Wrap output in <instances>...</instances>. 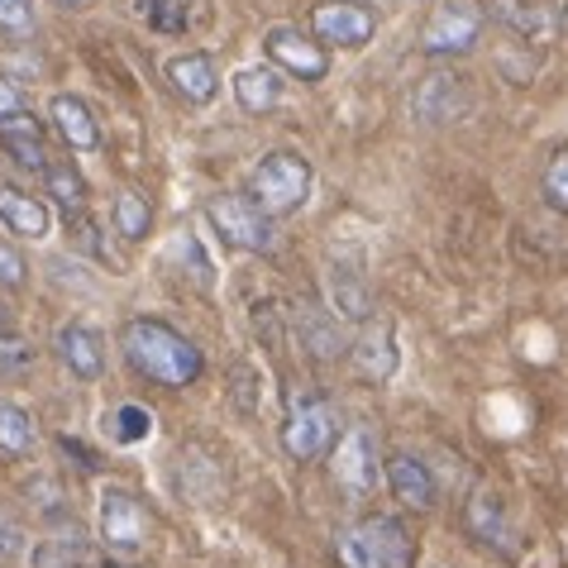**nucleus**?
<instances>
[{
  "mask_svg": "<svg viewBox=\"0 0 568 568\" xmlns=\"http://www.w3.org/2000/svg\"><path fill=\"white\" fill-rule=\"evenodd\" d=\"M120 349L139 377H149V383L168 387V392L192 387L201 377V368H206V358H201L196 344L186 339L182 329H172L168 321H158V315H134V321H124Z\"/></svg>",
  "mask_w": 568,
  "mask_h": 568,
  "instance_id": "f257e3e1",
  "label": "nucleus"
},
{
  "mask_svg": "<svg viewBox=\"0 0 568 568\" xmlns=\"http://www.w3.org/2000/svg\"><path fill=\"white\" fill-rule=\"evenodd\" d=\"M248 196L258 201L267 215H292L306 206L311 196V163L302 153H267L263 163L248 172Z\"/></svg>",
  "mask_w": 568,
  "mask_h": 568,
  "instance_id": "f03ea898",
  "label": "nucleus"
},
{
  "mask_svg": "<svg viewBox=\"0 0 568 568\" xmlns=\"http://www.w3.org/2000/svg\"><path fill=\"white\" fill-rule=\"evenodd\" d=\"M487 24V10L478 0H439L420 24V53L425 58H459L478 43Z\"/></svg>",
  "mask_w": 568,
  "mask_h": 568,
  "instance_id": "7ed1b4c3",
  "label": "nucleus"
},
{
  "mask_svg": "<svg viewBox=\"0 0 568 568\" xmlns=\"http://www.w3.org/2000/svg\"><path fill=\"white\" fill-rule=\"evenodd\" d=\"M206 215L230 248H244V254H273L277 248L273 215H267L254 196H211Z\"/></svg>",
  "mask_w": 568,
  "mask_h": 568,
  "instance_id": "20e7f679",
  "label": "nucleus"
},
{
  "mask_svg": "<svg viewBox=\"0 0 568 568\" xmlns=\"http://www.w3.org/2000/svg\"><path fill=\"white\" fill-rule=\"evenodd\" d=\"M335 445V412L321 392H292L287 425H282V449L292 459H321Z\"/></svg>",
  "mask_w": 568,
  "mask_h": 568,
  "instance_id": "39448f33",
  "label": "nucleus"
},
{
  "mask_svg": "<svg viewBox=\"0 0 568 568\" xmlns=\"http://www.w3.org/2000/svg\"><path fill=\"white\" fill-rule=\"evenodd\" d=\"M144 535H149V520H144V507L130 487H105L101 493V545L110 555L130 559L144 549Z\"/></svg>",
  "mask_w": 568,
  "mask_h": 568,
  "instance_id": "423d86ee",
  "label": "nucleus"
},
{
  "mask_svg": "<svg viewBox=\"0 0 568 568\" xmlns=\"http://www.w3.org/2000/svg\"><path fill=\"white\" fill-rule=\"evenodd\" d=\"M329 473L349 497H368L377 487V439L368 425H354V430L339 435L335 454H329Z\"/></svg>",
  "mask_w": 568,
  "mask_h": 568,
  "instance_id": "0eeeda50",
  "label": "nucleus"
},
{
  "mask_svg": "<svg viewBox=\"0 0 568 568\" xmlns=\"http://www.w3.org/2000/svg\"><path fill=\"white\" fill-rule=\"evenodd\" d=\"M263 49H267V58H273L282 72L302 77V82H325V72H329V53H325V43H321V39H306L302 29H292V24L267 29Z\"/></svg>",
  "mask_w": 568,
  "mask_h": 568,
  "instance_id": "6e6552de",
  "label": "nucleus"
},
{
  "mask_svg": "<svg viewBox=\"0 0 568 568\" xmlns=\"http://www.w3.org/2000/svg\"><path fill=\"white\" fill-rule=\"evenodd\" d=\"M473 110V91H468V77H454V72H430L412 101V115L420 124H454Z\"/></svg>",
  "mask_w": 568,
  "mask_h": 568,
  "instance_id": "1a4fd4ad",
  "label": "nucleus"
},
{
  "mask_svg": "<svg viewBox=\"0 0 568 568\" xmlns=\"http://www.w3.org/2000/svg\"><path fill=\"white\" fill-rule=\"evenodd\" d=\"M373 10L349 6V0H329V6H315L311 10V34L321 43H339V49H363L373 39Z\"/></svg>",
  "mask_w": 568,
  "mask_h": 568,
  "instance_id": "9d476101",
  "label": "nucleus"
},
{
  "mask_svg": "<svg viewBox=\"0 0 568 568\" xmlns=\"http://www.w3.org/2000/svg\"><path fill=\"white\" fill-rule=\"evenodd\" d=\"M53 349H58V358H62V368H68L72 377H82V383H97V377L105 373V344H101L97 329L82 325V321L58 325Z\"/></svg>",
  "mask_w": 568,
  "mask_h": 568,
  "instance_id": "9b49d317",
  "label": "nucleus"
},
{
  "mask_svg": "<svg viewBox=\"0 0 568 568\" xmlns=\"http://www.w3.org/2000/svg\"><path fill=\"white\" fill-rule=\"evenodd\" d=\"M49 115H53V130L62 134V144H68L72 153H91V149H101V124L97 115H91V105L82 97H53L49 105Z\"/></svg>",
  "mask_w": 568,
  "mask_h": 568,
  "instance_id": "f8f14e48",
  "label": "nucleus"
},
{
  "mask_svg": "<svg viewBox=\"0 0 568 568\" xmlns=\"http://www.w3.org/2000/svg\"><path fill=\"white\" fill-rule=\"evenodd\" d=\"M0 149H6L14 163L29 172L49 168V149H43V124L29 115V110H14V115L0 120Z\"/></svg>",
  "mask_w": 568,
  "mask_h": 568,
  "instance_id": "ddd939ff",
  "label": "nucleus"
},
{
  "mask_svg": "<svg viewBox=\"0 0 568 568\" xmlns=\"http://www.w3.org/2000/svg\"><path fill=\"white\" fill-rule=\"evenodd\" d=\"M358 530L368 535L377 568H412L416 564V540L406 535L397 516H368V520H358Z\"/></svg>",
  "mask_w": 568,
  "mask_h": 568,
  "instance_id": "4468645a",
  "label": "nucleus"
},
{
  "mask_svg": "<svg viewBox=\"0 0 568 568\" xmlns=\"http://www.w3.org/2000/svg\"><path fill=\"white\" fill-rule=\"evenodd\" d=\"M387 483H392V497L412 511H430L435 507V473L425 468L412 454H392L387 459Z\"/></svg>",
  "mask_w": 568,
  "mask_h": 568,
  "instance_id": "2eb2a0df",
  "label": "nucleus"
},
{
  "mask_svg": "<svg viewBox=\"0 0 568 568\" xmlns=\"http://www.w3.org/2000/svg\"><path fill=\"white\" fill-rule=\"evenodd\" d=\"M168 82L172 91L186 101V105H211L215 91H220V77H215V62L206 53H182L168 62Z\"/></svg>",
  "mask_w": 568,
  "mask_h": 568,
  "instance_id": "dca6fc26",
  "label": "nucleus"
},
{
  "mask_svg": "<svg viewBox=\"0 0 568 568\" xmlns=\"http://www.w3.org/2000/svg\"><path fill=\"white\" fill-rule=\"evenodd\" d=\"M349 358H354V373L358 377H368V383H387V377L397 373V339H392L387 325H368L354 339Z\"/></svg>",
  "mask_w": 568,
  "mask_h": 568,
  "instance_id": "f3484780",
  "label": "nucleus"
},
{
  "mask_svg": "<svg viewBox=\"0 0 568 568\" xmlns=\"http://www.w3.org/2000/svg\"><path fill=\"white\" fill-rule=\"evenodd\" d=\"M0 225L10 234H20V240H43L49 234V206L39 196L20 192V186L0 182Z\"/></svg>",
  "mask_w": 568,
  "mask_h": 568,
  "instance_id": "a211bd4d",
  "label": "nucleus"
},
{
  "mask_svg": "<svg viewBox=\"0 0 568 568\" xmlns=\"http://www.w3.org/2000/svg\"><path fill=\"white\" fill-rule=\"evenodd\" d=\"M325 296H329V311H335L339 321H368L373 315V287L363 282V273H354V267H329Z\"/></svg>",
  "mask_w": 568,
  "mask_h": 568,
  "instance_id": "6ab92c4d",
  "label": "nucleus"
},
{
  "mask_svg": "<svg viewBox=\"0 0 568 568\" xmlns=\"http://www.w3.org/2000/svg\"><path fill=\"white\" fill-rule=\"evenodd\" d=\"M464 526L473 530V540L497 545V549L511 555V530H507V516H501V501L493 493H473L468 511H464Z\"/></svg>",
  "mask_w": 568,
  "mask_h": 568,
  "instance_id": "aec40b11",
  "label": "nucleus"
},
{
  "mask_svg": "<svg viewBox=\"0 0 568 568\" xmlns=\"http://www.w3.org/2000/svg\"><path fill=\"white\" fill-rule=\"evenodd\" d=\"M234 101H240L248 115H267L282 101V77L273 68H244L234 77Z\"/></svg>",
  "mask_w": 568,
  "mask_h": 568,
  "instance_id": "412c9836",
  "label": "nucleus"
},
{
  "mask_svg": "<svg viewBox=\"0 0 568 568\" xmlns=\"http://www.w3.org/2000/svg\"><path fill=\"white\" fill-rule=\"evenodd\" d=\"M34 445H39L34 416L14 402H0V454H6V459H29Z\"/></svg>",
  "mask_w": 568,
  "mask_h": 568,
  "instance_id": "4be33fe9",
  "label": "nucleus"
},
{
  "mask_svg": "<svg viewBox=\"0 0 568 568\" xmlns=\"http://www.w3.org/2000/svg\"><path fill=\"white\" fill-rule=\"evenodd\" d=\"M296 325H302V335H306V344H311V354H315V358H335V354L344 349L339 315H335V311L321 315L315 306H302V315H296Z\"/></svg>",
  "mask_w": 568,
  "mask_h": 568,
  "instance_id": "5701e85b",
  "label": "nucleus"
},
{
  "mask_svg": "<svg viewBox=\"0 0 568 568\" xmlns=\"http://www.w3.org/2000/svg\"><path fill=\"white\" fill-rule=\"evenodd\" d=\"M43 192H49L58 206H68V215L87 206V178L72 163H49L43 168Z\"/></svg>",
  "mask_w": 568,
  "mask_h": 568,
  "instance_id": "b1692460",
  "label": "nucleus"
},
{
  "mask_svg": "<svg viewBox=\"0 0 568 568\" xmlns=\"http://www.w3.org/2000/svg\"><path fill=\"white\" fill-rule=\"evenodd\" d=\"M493 20L507 24L511 34H520V39L545 34V10L530 6V0H493Z\"/></svg>",
  "mask_w": 568,
  "mask_h": 568,
  "instance_id": "393cba45",
  "label": "nucleus"
},
{
  "mask_svg": "<svg viewBox=\"0 0 568 568\" xmlns=\"http://www.w3.org/2000/svg\"><path fill=\"white\" fill-rule=\"evenodd\" d=\"M110 220H115V234H124V240H144L149 225H153V211H149V201L139 192H120Z\"/></svg>",
  "mask_w": 568,
  "mask_h": 568,
  "instance_id": "a878e982",
  "label": "nucleus"
},
{
  "mask_svg": "<svg viewBox=\"0 0 568 568\" xmlns=\"http://www.w3.org/2000/svg\"><path fill=\"white\" fill-rule=\"evenodd\" d=\"M139 20H149V29L158 34H182L186 29V6L182 0H134Z\"/></svg>",
  "mask_w": 568,
  "mask_h": 568,
  "instance_id": "bb28decb",
  "label": "nucleus"
},
{
  "mask_svg": "<svg viewBox=\"0 0 568 568\" xmlns=\"http://www.w3.org/2000/svg\"><path fill=\"white\" fill-rule=\"evenodd\" d=\"M105 425H110V435H115L120 445H139V439L153 435V416L144 412V406H134V402H124Z\"/></svg>",
  "mask_w": 568,
  "mask_h": 568,
  "instance_id": "cd10ccee",
  "label": "nucleus"
},
{
  "mask_svg": "<svg viewBox=\"0 0 568 568\" xmlns=\"http://www.w3.org/2000/svg\"><path fill=\"white\" fill-rule=\"evenodd\" d=\"M0 34L10 39L34 34V0H0Z\"/></svg>",
  "mask_w": 568,
  "mask_h": 568,
  "instance_id": "c85d7f7f",
  "label": "nucleus"
},
{
  "mask_svg": "<svg viewBox=\"0 0 568 568\" xmlns=\"http://www.w3.org/2000/svg\"><path fill=\"white\" fill-rule=\"evenodd\" d=\"M540 186H545L549 206L568 211V149H559V153L545 163V178H540Z\"/></svg>",
  "mask_w": 568,
  "mask_h": 568,
  "instance_id": "c756f323",
  "label": "nucleus"
},
{
  "mask_svg": "<svg viewBox=\"0 0 568 568\" xmlns=\"http://www.w3.org/2000/svg\"><path fill=\"white\" fill-rule=\"evenodd\" d=\"M339 564H344V568H377V559H373V545H368V535H363L358 526L339 530Z\"/></svg>",
  "mask_w": 568,
  "mask_h": 568,
  "instance_id": "7c9ffc66",
  "label": "nucleus"
},
{
  "mask_svg": "<svg viewBox=\"0 0 568 568\" xmlns=\"http://www.w3.org/2000/svg\"><path fill=\"white\" fill-rule=\"evenodd\" d=\"M29 363H34V349H29V339H24V335H10V329H0V377L24 373Z\"/></svg>",
  "mask_w": 568,
  "mask_h": 568,
  "instance_id": "2f4dec72",
  "label": "nucleus"
},
{
  "mask_svg": "<svg viewBox=\"0 0 568 568\" xmlns=\"http://www.w3.org/2000/svg\"><path fill=\"white\" fill-rule=\"evenodd\" d=\"M29 282V263H24V254L14 244H6L0 240V287H10V292H20Z\"/></svg>",
  "mask_w": 568,
  "mask_h": 568,
  "instance_id": "473e14b6",
  "label": "nucleus"
},
{
  "mask_svg": "<svg viewBox=\"0 0 568 568\" xmlns=\"http://www.w3.org/2000/svg\"><path fill=\"white\" fill-rule=\"evenodd\" d=\"M24 526L14 520L10 511H0V564H10V559H24Z\"/></svg>",
  "mask_w": 568,
  "mask_h": 568,
  "instance_id": "72a5a7b5",
  "label": "nucleus"
},
{
  "mask_svg": "<svg viewBox=\"0 0 568 568\" xmlns=\"http://www.w3.org/2000/svg\"><path fill=\"white\" fill-rule=\"evenodd\" d=\"M14 110H24V97H20V87L0 77V120H6V115H14Z\"/></svg>",
  "mask_w": 568,
  "mask_h": 568,
  "instance_id": "f704fd0d",
  "label": "nucleus"
},
{
  "mask_svg": "<svg viewBox=\"0 0 568 568\" xmlns=\"http://www.w3.org/2000/svg\"><path fill=\"white\" fill-rule=\"evenodd\" d=\"M58 445H62V449H68V454H77V459H82V468H91V473H97V468H101V464H97V454H91L87 445H77V439H72V435H62V439H58Z\"/></svg>",
  "mask_w": 568,
  "mask_h": 568,
  "instance_id": "c9c22d12",
  "label": "nucleus"
},
{
  "mask_svg": "<svg viewBox=\"0 0 568 568\" xmlns=\"http://www.w3.org/2000/svg\"><path fill=\"white\" fill-rule=\"evenodd\" d=\"M53 6H58V10H91L97 0H53Z\"/></svg>",
  "mask_w": 568,
  "mask_h": 568,
  "instance_id": "e433bc0d",
  "label": "nucleus"
},
{
  "mask_svg": "<svg viewBox=\"0 0 568 568\" xmlns=\"http://www.w3.org/2000/svg\"><path fill=\"white\" fill-rule=\"evenodd\" d=\"M564 20H568V6H564Z\"/></svg>",
  "mask_w": 568,
  "mask_h": 568,
  "instance_id": "4c0bfd02",
  "label": "nucleus"
}]
</instances>
